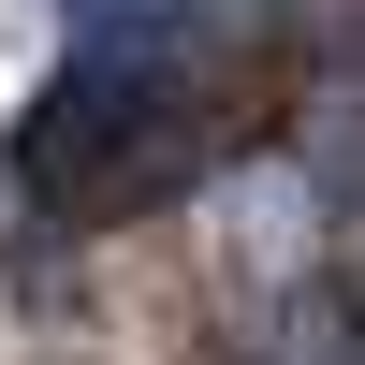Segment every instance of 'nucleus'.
<instances>
[{
  "mask_svg": "<svg viewBox=\"0 0 365 365\" xmlns=\"http://www.w3.org/2000/svg\"><path fill=\"white\" fill-rule=\"evenodd\" d=\"M249 132V58L220 0H58V73L15 117V205L58 234L175 205Z\"/></svg>",
  "mask_w": 365,
  "mask_h": 365,
  "instance_id": "obj_1",
  "label": "nucleus"
},
{
  "mask_svg": "<svg viewBox=\"0 0 365 365\" xmlns=\"http://www.w3.org/2000/svg\"><path fill=\"white\" fill-rule=\"evenodd\" d=\"M249 365H365V307L351 292H292L278 322H249Z\"/></svg>",
  "mask_w": 365,
  "mask_h": 365,
  "instance_id": "obj_2",
  "label": "nucleus"
}]
</instances>
